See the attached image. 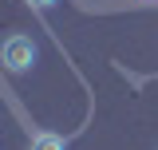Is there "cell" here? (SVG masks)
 I'll return each instance as SVG.
<instances>
[{"instance_id":"obj_1","label":"cell","mask_w":158,"mask_h":150,"mask_svg":"<svg viewBox=\"0 0 158 150\" xmlns=\"http://www.w3.org/2000/svg\"><path fill=\"white\" fill-rule=\"evenodd\" d=\"M36 56H40V48H36L32 36H8L4 44H0V63H4L12 75L28 71V67L36 63Z\"/></svg>"},{"instance_id":"obj_2","label":"cell","mask_w":158,"mask_h":150,"mask_svg":"<svg viewBox=\"0 0 158 150\" xmlns=\"http://www.w3.org/2000/svg\"><path fill=\"white\" fill-rule=\"evenodd\" d=\"M28 150H67V138L63 134H52V131H40V134H32Z\"/></svg>"},{"instance_id":"obj_3","label":"cell","mask_w":158,"mask_h":150,"mask_svg":"<svg viewBox=\"0 0 158 150\" xmlns=\"http://www.w3.org/2000/svg\"><path fill=\"white\" fill-rule=\"evenodd\" d=\"M24 4H28V8H36V12H44V8H52L56 0H24Z\"/></svg>"}]
</instances>
